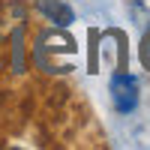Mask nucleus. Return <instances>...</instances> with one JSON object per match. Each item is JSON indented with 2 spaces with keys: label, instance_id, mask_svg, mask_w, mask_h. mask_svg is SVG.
Masks as SVG:
<instances>
[{
  "label": "nucleus",
  "instance_id": "2",
  "mask_svg": "<svg viewBox=\"0 0 150 150\" xmlns=\"http://www.w3.org/2000/svg\"><path fill=\"white\" fill-rule=\"evenodd\" d=\"M39 12H42L48 21H54L57 27H69V24L75 21L72 9L63 3V0H39Z\"/></svg>",
  "mask_w": 150,
  "mask_h": 150
},
{
  "label": "nucleus",
  "instance_id": "3",
  "mask_svg": "<svg viewBox=\"0 0 150 150\" xmlns=\"http://www.w3.org/2000/svg\"><path fill=\"white\" fill-rule=\"evenodd\" d=\"M141 63L150 69V33L144 36V42H141Z\"/></svg>",
  "mask_w": 150,
  "mask_h": 150
},
{
  "label": "nucleus",
  "instance_id": "1",
  "mask_svg": "<svg viewBox=\"0 0 150 150\" xmlns=\"http://www.w3.org/2000/svg\"><path fill=\"white\" fill-rule=\"evenodd\" d=\"M108 90H111V102H114V108L120 114L135 111V105H138V81H135L129 72H117L114 78H111Z\"/></svg>",
  "mask_w": 150,
  "mask_h": 150
}]
</instances>
